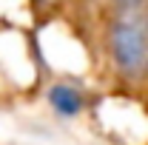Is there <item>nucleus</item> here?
<instances>
[{
  "label": "nucleus",
  "mask_w": 148,
  "mask_h": 145,
  "mask_svg": "<svg viewBox=\"0 0 148 145\" xmlns=\"http://www.w3.org/2000/svg\"><path fill=\"white\" fill-rule=\"evenodd\" d=\"M108 49L114 68L123 80L137 83L148 74V12L117 9L108 31Z\"/></svg>",
  "instance_id": "f257e3e1"
},
{
  "label": "nucleus",
  "mask_w": 148,
  "mask_h": 145,
  "mask_svg": "<svg viewBox=\"0 0 148 145\" xmlns=\"http://www.w3.org/2000/svg\"><path fill=\"white\" fill-rule=\"evenodd\" d=\"M117 9H145V0H114Z\"/></svg>",
  "instance_id": "7ed1b4c3"
},
{
  "label": "nucleus",
  "mask_w": 148,
  "mask_h": 145,
  "mask_svg": "<svg viewBox=\"0 0 148 145\" xmlns=\"http://www.w3.org/2000/svg\"><path fill=\"white\" fill-rule=\"evenodd\" d=\"M49 105L60 117H77L80 111L86 108V94L74 83H54L49 88Z\"/></svg>",
  "instance_id": "f03ea898"
}]
</instances>
